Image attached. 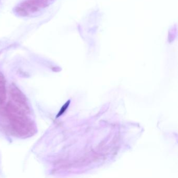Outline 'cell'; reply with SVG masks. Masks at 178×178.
<instances>
[{"mask_svg": "<svg viewBox=\"0 0 178 178\" xmlns=\"http://www.w3.org/2000/svg\"><path fill=\"white\" fill-rule=\"evenodd\" d=\"M6 112L12 132L21 138L31 137L36 133L34 121L28 113L10 101L6 106Z\"/></svg>", "mask_w": 178, "mask_h": 178, "instance_id": "6da1fadb", "label": "cell"}, {"mask_svg": "<svg viewBox=\"0 0 178 178\" xmlns=\"http://www.w3.org/2000/svg\"><path fill=\"white\" fill-rule=\"evenodd\" d=\"M101 13L97 9L86 15L80 24V35L88 49L97 48V32L101 19Z\"/></svg>", "mask_w": 178, "mask_h": 178, "instance_id": "7a4b0ae2", "label": "cell"}, {"mask_svg": "<svg viewBox=\"0 0 178 178\" xmlns=\"http://www.w3.org/2000/svg\"><path fill=\"white\" fill-rule=\"evenodd\" d=\"M9 94L12 100V103L28 114H30L31 110L27 99L22 91H21V89L17 87L16 85L12 84L10 86Z\"/></svg>", "mask_w": 178, "mask_h": 178, "instance_id": "3957f363", "label": "cell"}, {"mask_svg": "<svg viewBox=\"0 0 178 178\" xmlns=\"http://www.w3.org/2000/svg\"><path fill=\"white\" fill-rule=\"evenodd\" d=\"M6 99V82L3 76L0 74V105H3Z\"/></svg>", "mask_w": 178, "mask_h": 178, "instance_id": "277c9868", "label": "cell"}, {"mask_svg": "<svg viewBox=\"0 0 178 178\" xmlns=\"http://www.w3.org/2000/svg\"><path fill=\"white\" fill-rule=\"evenodd\" d=\"M70 102H71V101L68 100L66 103H65V104H64L62 108H61V109L60 110V111L59 112V113L57 114V118H58V117H59V116H62V114L64 113L65 111H66V109H67V108L69 107V105H70Z\"/></svg>", "mask_w": 178, "mask_h": 178, "instance_id": "5b68a950", "label": "cell"}]
</instances>
